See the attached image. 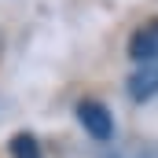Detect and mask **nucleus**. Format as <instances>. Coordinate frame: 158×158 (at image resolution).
I'll use <instances>...</instances> for the list:
<instances>
[{
    "label": "nucleus",
    "instance_id": "f257e3e1",
    "mask_svg": "<svg viewBox=\"0 0 158 158\" xmlns=\"http://www.w3.org/2000/svg\"><path fill=\"white\" fill-rule=\"evenodd\" d=\"M77 121H81V129H85L92 140H99V143H107V140L114 136V114H110L99 99H81L77 103Z\"/></svg>",
    "mask_w": 158,
    "mask_h": 158
},
{
    "label": "nucleus",
    "instance_id": "f03ea898",
    "mask_svg": "<svg viewBox=\"0 0 158 158\" xmlns=\"http://www.w3.org/2000/svg\"><path fill=\"white\" fill-rule=\"evenodd\" d=\"M129 55H132V63H140V66L158 63V19L143 22V26L129 37Z\"/></svg>",
    "mask_w": 158,
    "mask_h": 158
},
{
    "label": "nucleus",
    "instance_id": "7ed1b4c3",
    "mask_svg": "<svg viewBox=\"0 0 158 158\" xmlns=\"http://www.w3.org/2000/svg\"><path fill=\"white\" fill-rule=\"evenodd\" d=\"M129 96H132L136 103H143V99H155V96H158V63L140 66V70L129 77Z\"/></svg>",
    "mask_w": 158,
    "mask_h": 158
},
{
    "label": "nucleus",
    "instance_id": "20e7f679",
    "mask_svg": "<svg viewBox=\"0 0 158 158\" xmlns=\"http://www.w3.org/2000/svg\"><path fill=\"white\" fill-rule=\"evenodd\" d=\"M11 158H44L33 132H15L11 136Z\"/></svg>",
    "mask_w": 158,
    "mask_h": 158
}]
</instances>
